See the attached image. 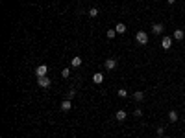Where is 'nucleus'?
<instances>
[{
	"label": "nucleus",
	"instance_id": "20",
	"mask_svg": "<svg viewBox=\"0 0 185 138\" xmlns=\"http://www.w3.org/2000/svg\"><path fill=\"white\" fill-rule=\"evenodd\" d=\"M74 96H76V90H74V88H70V90H69V94H67V98H69V100H72Z\"/></svg>",
	"mask_w": 185,
	"mask_h": 138
},
{
	"label": "nucleus",
	"instance_id": "3",
	"mask_svg": "<svg viewBox=\"0 0 185 138\" xmlns=\"http://www.w3.org/2000/svg\"><path fill=\"white\" fill-rule=\"evenodd\" d=\"M46 72H48V66H46V65H39L37 68H35V74H37V77H45Z\"/></svg>",
	"mask_w": 185,
	"mask_h": 138
},
{
	"label": "nucleus",
	"instance_id": "1",
	"mask_svg": "<svg viewBox=\"0 0 185 138\" xmlns=\"http://www.w3.org/2000/svg\"><path fill=\"white\" fill-rule=\"evenodd\" d=\"M135 41L139 42L141 46H146L148 44V33H146V31H143V30H139L135 33Z\"/></svg>",
	"mask_w": 185,
	"mask_h": 138
},
{
	"label": "nucleus",
	"instance_id": "13",
	"mask_svg": "<svg viewBox=\"0 0 185 138\" xmlns=\"http://www.w3.org/2000/svg\"><path fill=\"white\" fill-rule=\"evenodd\" d=\"M178 112H176V110H170V112H168V120L172 121V123H174V121H178Z\"/></svg>",
	"mask_w": 185,
	"mask_h": 138
},
{
	"label": "nucleus",
	"instance_id": "11",
	"mask_svg": "<svg viewBox=\"0 0 185 138\" xmlns=\"http://www.w3.org/2000/svg\"><path fill=\"white\" fill-rule=\"evenodd\" d=\"M80 65H81V57H80V55H74V57L70 59V66L76 68V66H80Z\"/></svg>",
	"mask_w": 185,
	"mask_h": 138
},
{
	"label": "nucleus",
	"instance_id": "14",
	"mask_svg": "<svg viewBox=\"0 0 185 138\" xmlns=\"http://www.w3.org/2000/svg\"><path fill=\"white\" fill-rule=\"evenodd\" d=\"M115 31H117V33H126V24H122V22H119V24L115 26Z\"/></svg>",
	"mask_w": 185,
	"mask_h": 138
},
{
	"label": "nucleus",
	"instance_id": "4",
	"mask_svg": "<svg viewBox=\"0 0 185 138\" xmlns=\"http://www.w3.org/2000/svg\"><path fill=\"white\" fill-rule=\"evenodd\" d=\"M163 30H165V26L161 24V22H156V24H152V33H154V35L163 33Z\"/></svg>",
	"mask_w": 185,
	"mask_h": 138
},
{
	"label": "nucleus",
	"instance_id": "5",
	"mask_svg": "<svg viewBox=\"0 0 185 138\" xmlns=\"http://www.w3.org/2000/svg\"><path fill=\"white\" fill-rule=\"evenodd\" d=\"M70 109H72V100H69V98L63 100L61 101V110H65V112H67V110H70Z\"/></svg>",
	"mask_w": 185,
	"mask_h": 138
},
{
	"label": "nucleus",
	"instance_id": "17",
	"mask_svg": "<svg viewBox=\"0 0 185 138\" xmlns=\"http://www.w3.org/2000/svg\"><path fill=\"white\" fill-rule=\"evenodd\" d=\"M156 133H157V136H165V127H163V125H159V127L156 129Z\"/></svg>",
	"mask_w": 185,
	"mask_h": 138
},
{
	"label": "nucleus",
	"instance_id": "23",
	"mask_svg": "<svg viewBox=\"0 0 185 138\" xmlns=\"http://www.w3.org/2000/svg\"><path fill=\"white\" fill-rule=\"evenodd\" d=\"M161 138H170V136H161Z\"/></svg>",
	"mask_w": 185,
	"mask_h": 138
},
{
	"label": "nucleus",
	"instance_id": "22",
	"mask_svg": "<svg viewBox=\"0 0 185 138\" xmlns=\"http://www.w3.org/2000/svg\"><path fill=\"white\" fill-rule=\"evenodd\" d=\"M167 2H168V4H170V6H172V4H176V0H167Z\"/></svg>",
	"mask_w": 185,
	"mask_h": 138
},
{
	"label": "nucleus",
	"instance_id": "9",
	"mask_svg": "<svg viewBox=\"0 0 185 138\" xmlns=\"http://www.w3.org/2000/svg\"><path fill=\"white\" fill-rule=\"evenodd\" d=\"M93 81L96 83V85H102V83H104V74H102V72H96L93 76Z\"/></svg>",
	"mask_w": 185,
	"mask_h": 138
},
{
	"label": "nucleus",
	"instance_id": "19",
	"mask_svg": "<svg viewBox=\"0 0 185 138\" xmlns=\"http://www.w3.org/2000/svg\"><path fill=\"white\" fill-rule=\"evenodd\" d=\"M133 116H135V118H141V116H143V109H135V110H133Z\"/></svg>",
	"mask_w": 185,
	"mask_h": 138
},
{
	"label": "nucleus",
	"instance_id": "2",
	"mask_svg": "<svg viewBox=\"0 0 185 138\" xmlns=\"http://www.w3.org/2000/svg\"><path fill=\"white\" fill-rule=\"evenodd\" d=\"M50 83H52V81H50L48 76H45V77H37V85L41 86V88H48Z\"/></svg>",
	"mask_w": 185,
	"mask_h": 138
},
{
	"label": "nucleus",
	"instance_id": "10",
	"mask_svg": "<svg viewBox=\"0 0 185 138\" xmlns=\"http://www.w3.org/2000/svg\"><path fill=\"white\" fill-rule=\"evenodd\" d=\"M126 116H128L126 110H117V112H115V120H119V121H124Z\"/></svg>",
	"mask_w": 185,
	"mask_h": 138
},
{
	"label": "nucleus",
	"instance_id": "24",
	"mask_svg": "<svg viewBox=\"0 0 185 138\" xmlns=\"http://www.w3.org/2000/svg\"><path fill=\"white\" fill-rule=\"evenodd\" d=\"M183 105H185V100H183Z\"/></svg>",
	"mask_w": 185,
	"mask_h": 138
},
{
	"label": "nucleus",
	"instance_id": "15",
	"mask_svg": "<svg viewBox=\"0 0 185 138\" xmlns=\"http://www.w3.org/2000/svg\"><path fill=\"white\" fill-rule=\"evenodd\" d=\"M98 13H100V11H98V7H91V9H89V17H98Z\"/></svg>",
	"mask_w": 185,
	"mask_h": 138
},
{
	"label": "nucleus",
	"instance_id": "12",
	"mask_svg": "<svg viewBox=\"0 0 185 138\" xmlns=\"http://www.w3.org/2000/svg\"><path fill=\"white\" fill-rule=\"evenodd\" d=\"M183 37H185L183 30H174V39L176 41H183Z\"/></svg>",
	"mask_w": 185,
	"mask_h": 138
},
{
	"label": "nucleus",
	"instance_id": "16",
	"mask_svg": "<svg viewBox=\"0 0 185 138\" xmlns=\"http://www.w3.org/2000/svg\"><path fill=\"white\" fill-rule=\"evenodd\" d=\"M108 39H115V35H117V31H115V28H111V30H108Z\"/></svg>",
	"mask_w": 185,
	"mask_h": 138
},
{
	"label": "nucleus",
	"instance_id": "21",
	"mask_svg": "<svg viewBox=\"0 0 185 138\" xmlns=\"http://www.w3.org/2000/svg\"><path fill=\"white\" fill-rule=\"evenodd\" d=\"M119 96L120 98H126V96H128V90H126V88H120L119 90Z\"/></svg>",
	"mask_w": 185,
	"mask_h": 138
},
{
	"label": "nucleus",
	"instance_id": "6",
	"mask_svg": "<svg viewBox=\"0 0 185 138\" xmlns=\"http://www.w3.org/2000/svg\"><path fill=\"white\" fill-rule=\"evenodd\" d=\"M161 46H163L165 50H168L172 46V37H163L161 39Z\"/></svg>",
	"mask_w": 185,
	"mask_h": 138
},
{
	"label": "nucleus",
	"instance_id": "8",
	"mask_svg": "<svg viewBox=\"0 0 185 138\" xmlns=\"http://www.w3.org/2000/svg\"><path fill=\"white\" fill-rule=\"evenodd\" d=\"M133 100H135L137 103L144 101V92H143V90H137V92H133Z\"/></svg>",
	"mask_w": 185,
	"mask_h": 138
},
{
	"label": "nucleus",
	"instance_id": "18",
	"mask_svg": "<svg viewBox=\"0 0 185 138\" xmlns=\"http://www.w3.org/2000/svg\"><path fill=\"white\" fill-rule=\"evenodd\" d=\"M61 76H63V77H65V79H67V77L70 76V68H63V70H61Z\"/></svg>",
	"mask_w": 185,
	"mask_h": 138
},
{
	"label": "nucleus",
	"instance_id": "7",
	"mask_svg": "<svg viewBox=\"0 0 185 138\" xmlns=\"http://www.w3.org/2000/svg\"><path fill=\"white\" fill-rule=\"evenodd\" d=\"M106 68L108 70H115L117 68V59H106Z\"/></svg>",
	"mask_w": 185,
	"mask_h": 138
}]
</instances>
